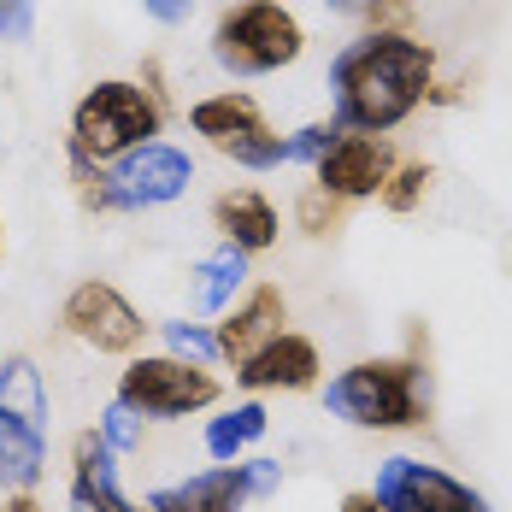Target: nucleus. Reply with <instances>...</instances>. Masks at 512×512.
Returning a JSON list of instances; mask_svg holds the SVG:
<instances>
[{
	"mask_svg": "<svg viewBox=\"0 0 512 512\" xmlns=\"http://www.w3.org/2000/svg\"><path fill=\"white\" fill-rule=\"evenodd\" d=\"M165 330V342H171V354L189 359V365H212L218 359V336L206 330V324H189V318H171V324H159Z\"/></svg>",
	"mask_w": 512,
	"mask_h": 512,
	"instance_id": "412c9836",
	"label": "nucleus"
},
{
	"mask_svg": "<svg viewBox=\"0 0 512 512\" xmlns=\"http://www.w3.org/2000/svg\"><path fill=\"white\" fill-rule=\"evenodd\" d=\"M295 224H301L307 236H330V230L342 224V201L312 183V189H301V201H295Z\"/></svg>",
	"mask_w": 512,
	"mask_h": 512,
	"instance_id": "4be33fe9",
	"label": "nucleus"
},
{
	"mask_svg": "<svg viewBox=\"0 0 512 512\" xmlns=\"http://www.w3.org/2000/svg\"><path fill=\"white\" fill-rule=\"evenodd\" d=\"M283 324H289V301H283V289H277V283H254L236 307L224 312V324L212 330V336H218V359L242 365V359L259 354L271 336H283Z\"/></svg>",
	"mask_w": 512,
	"mask_h": 512,
	"instance_id": "ddd939ff",
	"label": "nucleus"
},
{
	"mask_svg": "<svg viewBox=\"0 0 512 512\" xmlns=\"http://www.w3.org/2000/svg\"><path fill=\"white\" fill-rule=\"evenodd\" d=\"M342 512H383V507H377L371 489H354V495H342Z\"/></svg>",
	"mask_w": 512,
	"mask_h": 512,
	"instance_id": "cd10ccee",
	"label": "nucleus"
},
{
	"mask_svg": "<svg viewBox=\"0 0 512 512\" xmlns=\"http://www.w3.org/2000/svg\"><path fill=\"white\" fill-rule=\"evenodd\" d=\"M318 371H324L318 348H312L301 330H283V336H271L259 354H248L242 365H236V383L254 389V395H265V389H289V395H301V389L318 383Z\"/></svg>",
	"mask_w": 512,
	"mask_h": 512,
	"instance_id": "f8f14e48",
	"label": "nucleus"
},
{
	"mask_svg": "<svg viewBox=\"0 0 512 512\" xmlns=\"http://www.w3.org/2000/svg\"><path fill=\"white\" fill-rule=\"evenodd\" d=\"M336 136H342V124L336 118H324V124H307V130H295V136H283V159H318L336 148Z\"/></svg>",
	"mask_w": 512,
	"mask_h": 512,
	"instance_id": "5701e85b",
	"label": "nucleus"
},
{
	"mask_svg": "<svg viewBox=\"0 0 512 512\" xmlns=\"http://www.w3.org/2000/svg\"><path fill=\"white\" fill-rule=\"evenodd\" d=\"M71 512H136L118 489V454L101 442V430L71 436Z\"/></svg>",
	"mask_w": 512,
	"mask_h": 512,
	"instance_id": "4468645a",
	"label": "nucleus"
},
{
	"mask_svg": "<svg viewBox=\"0 0 512 512\" xmlns=\"http://www.w3.org/2000/svg\"><path fill=\"white\" fill-rule=\"evenodd\" d=\"M265 430H271L265 407H259V401H242V407L218 412V418L206 424V454H212L218 465H236L259 442V436H265Z\"/></svg>",
	"mask_w": 512,
	"mask_h": 512,
	"instance_id": "a211bd4d",
	"label": "nucleus"
},
{
	"mask_svg": "<svg viewBox=\"0 0 512 512\" xmlns=\"http://www.w3.org/2000/svg\"><path fill=\"white\" fill-rule=\"evenodd\" d=\"M324 412L354 430H424L430 424V371L412 354L359 359L330 377Z\"/></svg>",
	"mask_w": 512,
	"mask_h": 512,
	"instance_id": "f03ea898",
	"label": "nucleus"
},
{
	"mask_svg": "<svg viewBox=\"0 0 512 512\" xmlns=\"http://www.w3.org/2000/svg\"><path fill=\"white\" fill-rule=\"evenodd\" d=\"M218 395H224V383L206 365H189L177 354H136L118 371V407H130L136 418H159V424L218 407Z\"/></svg>",
	"mask_w": 512,
	"mask_h": 512,
	"instance_id": "423d86ee",
	"label": "nucleus"
},
{
	"mask_svg": "<svg viewBox=\"0 0 512 512\" xmlns=\"http://www.w3.org/2000/svg\"><path fill=\"white\" fill-rule=\"evenodd\" d=\"M30 18H36V0H0V36L6 42H24Z\"/></svg>",
	"mask_w": 512,
	"mask_h": 512,
	"instance_id": "a878e982",
	"label": "nucleus"
},
{
	"mask_svg": "<svg viewBox=\"0 0 512 512\" xmlns=\"http://www.w3.org/2000/svg\"><path fill=\"white\" fill-rule=\"evenodd\" d=\"M59 330H65L71 342L95 348V354H136L142 336H148V318L130 307L112 283L89 277V283H77V289L65 295V307H59Z\"/></svg>",
	"mask_w": 512,
	"mask_h": 512,
	"instance_id": "6e6552de",
	"label": "nucleus"
},
{
	"mask_svg": "<svg viewBox=\"0 0 512 512\" xmlns=\"http://www.w3.org/2000/svg\"><path fill=\"white\" fill-rule=\"evenodd\" d=\"M242 283H248V254L218 248V254H206L201 265H195L189 301H195V312H224L236 295H242Z\"/></svg>",
	"mask_w": 512,
	"mask_h": 512,
	"instance_id": "f3484780",
	"label": "nucleus"
},
{
	"mask_svg": "<svg viewBox=\"0 0 512 512\" xmlns=\"http://www.w3.org/2000/svg\"><path fill=\"white\" fill-rule=\"evenodd\" d=\"M307 53V30L283 0H236L212 24V59L230 77H271Z\"/></svg>",
	"mask_w": 512,
	"mask_h": 512,
	"instance_id": "39448f33",
	"label": "nucleus"
},
{
	"mask_svg": "<svg viewBox=\"0 0 512 512\" xmlns=\"http://www.w3.org/2000/svg\"><path fill=\"white\" fill-rule=\"evenodd\" d=\"M248 501H254V495H248V471L236 460V465L195 471V477H183V483H171V489H154L136 512H242Z\"/></svg>",
	"mask_w": 512,
	"mask_h": 512,
	"instance_id": "2eb2a0df",
	"label": "nucleus"
},
{
	"mask_svg": "<svg viewBox=\"0 0 512 512\" xmlns=\"http://www.w3.org/2000/svg\"><path fill=\"white\" fill-rule=\"evenodd\" d=\"M48 471V389L30 354L0 359V489H36Z\"/></svg>",
	"mask_w": 512,
	"mask_h": 512,
	"instance_id": "20e7f679",
	"label": "nucleus"
},
{
	"mask_svg": "<svg viewBox=\"0 0 512 512\" xmlns=\"http://www.w3.org/2000/svg\"><path fill=\"white\" fill-rule=\"evenodd\" d=\"M0 512H42V501H36V495L24 489V495H12V501H6V507H0Z\"/></svg>",
	"mask_w": 512,
	"mask_h": 512,
	"instance_id": "c85d7f7f",
	"label": "nucleus"
},
{
	"mask_svg": "<svg viewBox=\"0 0 512 512\" xmlns=\"http://www.w3.org/2000/svg\"><path fill=\"white\" fill-rule=\"evenodd\" d=\"M436 53L412 42L407 30H371L330 59L336 124L348 136H389L430 101Z\"/></svg>",
	"mask_w": 512,
	"mask_h": 512,
	"instance_id": "f257e3e1",
	"label": "nucleus"
},
{
	"mask_svg": "<svg viewBox=\"0 0 512 512\" xmlns=\"http://www.w3.org/2000/svg\"><path fill=\"white\" fill-rule=\"evenodd\" d=\"M189 130L206 136L224 159H236L242 171H271V165H283V136L265 124L259 101L242 95V89H224V95H212V101H195L189 106Z\"/></svg>",
	"mask_w": 512,
	"mask_h": 512,
	"instance_id": "0eeeda50",
	"label": "nucleus"
},
{
	"mask_svg": "<svg viewBox=\"0 0 512 512\" xmlns=\"http://www.w3.org/2000/svg\"><path fill=\"white\" fill-rule=\"evenodd\" d=\"M112 183H118L124 206H165L195 183V165H189V154H177L171 142H142V148H130L112 165Z\"/></svg>",
	"mask_w": 512,
	"mask_h": 512,
	"instance_id": "9b49d317",
	"label": "nucleus"
},
{
	"mask_svg": "<svg viewBox=\"0 0 512 512\" xmlns=\"http://www.w3.org/2000/svg\"><path fill=\"white\" fill-rule=\"evenodd\" d=\"M142 12H148L154 24H183V18L195 12V0H142Z\"/></svg>",
	"mask_w": 512,
	"mask_h": 512,
	"instance_id": "bb28decb",
	"label": "nucleus"
},
{
	"mask_svg": "<svg viewBox=\"0 0 512 512\" xmlns=\"http://www.w3.org/2000/svg\"><path fill=\"white\" fill-rule=\"evenodd\" d=\"M71 183H77V201L89 212H130L124 195H118V183H112V171L89 165V159H71Z\"/></svg>",
	"mask_w": 512,
	"mask_h": 512,
	"instance_id": "6ab92c4d",
	"label": "nucleus"
},
{
	"mask_svg": "<svg viewBox=\"0 0 512 512\" xmlns=\"http://www.w3.org/2000/svg\"><path fill=\"white\" fill-rule=\"evenodd\" d=\"M430 183H436V171H430L424 159L395 165V177L383 183V206H389V212H418V206H424V195H430Z\"/></svg>",
	"mask_w": 512,
	"mask_h": 512,
	"instance_id": "aec40b11",
	"label": "nucleus"
},
{
	"mask_svg": "<svg viewBox=\"0 0 512 512\" xmlns=\"http://www.w3.org/2000/svg\"><path fill=\"white\" fill-rule=\"evenodd\" d=\"M212 230H218L224 248H236V254H265V248H277L283 218H277V206L265 201L259 189H230V195L212 201Z\"/></svg>",
	"mask_w": 512,
	"mask_h": 512,
	"instance_id": "dca6fc26",
	"label": "nucleus"
},
{
	"mask_svg": "<svg viewBox=\"0 0 512 512\" xmlns=\"http://www.w3.org/2000/svg\"><path fill=\"white\" fill-rule=\"evenodd\" d=\"M395 165H401V154H395V142L389 136H336V148L318 159L312 171H318V189L324 195H336V201H371V195H383V183L395 177Z\"/></svg>",
	"mask_w": 512,
	"mask_h": 512,
	"instance_id": "9d476101",
	"label": "nucleus"
},
{
	"mask_svg": "<svg viewBox=\"0 0 512 512\" xmlns=\"http://www.w3.org/2000/svg\"><path fill=\"white\" fill-rule=\"evenodd\" d=\"M101 442L112 448V454H136V448H142V418L112 401V407L101 412Z\"/></svg>",
	"mask_w": 512,
	"mask_h": 512,
	"instance_id": "b1692460",
	"label": "nucleus"
},
{
	"mask_svg": "<svg viewBox=\"0 0 512 512\" xmlns=\"http://www.w3.org/2000/svg\"><path fill=\"white\" fill-rule=\"evenodd\" d=\"M359 12L371 18V30H407V18H412V0H365Z\"/></svg>",
	"mask_w": 512,
	"mask_h": 512,
	"instance_id": "393cba45",
	"label": "nucleus"
},
{
	"mask_svg": "<svg viewBox=\"0 0 512 512\" xmlns=\"http://www.w3.org/2000/svg\"><path fill=\"white\" fill-rule=\"evenodd\" d=\"M0 254H6V230H0Z\"/></svg>",
	"mask_w": 512,
	"mask_h": 512,
	"instance_id": "c756f323",
	"label": "nucleus"
},
{
	"mask_svg": "<svg viewBox=\"0 0 512 512\" xmlns=\"http://www.w3.org/2000/svg\"><path fill=\"white\" fill-rule=\"evenodd\" d=\"M159 130H165V101H154V89L106 77L71 106V159L118 165L130 148L154 142Z\"/></svg>",
	"mask_w": 512,
	"mask_h": 512,
	"instance_id": "7ed1b4c3",
	"label": "nucleus"
},
{
	"mask_svg": "<svg viewBox=\"0 0 512 512\" xmlns=\"http://www.w3.org/2000/svg\"><path fill=\"white\" fill-rule=\"evenodd\" d=\"M371 495H377L383 512H489V501L471 483L448 477L442 465L412 460V454H395V460L377 465Z\"/></svg>",
	"mask_w": 512,
	"mask_h": 512,
	"instance_id": "1a4fd4ad",
	"label": "nucleus"
}]
</instances>
